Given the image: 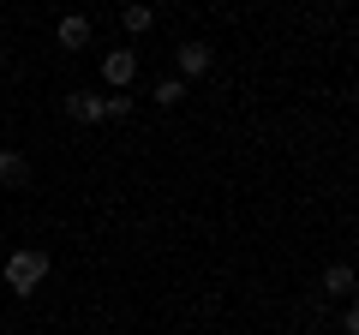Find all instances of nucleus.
<instances>
[{
    "mask_svg": "<svg viewBox=\"0 0 359 335\" xmlns=\"http://www.w3.org/2000/svg\"><path fill=\"white\" fill-rule=\"evenodd\" d=\"M353 294V264H330L323 270V299H347Z\"/></svg>",
    "mask_w": 359,
    "mask_h": 335,
    "instance_id": "423d86ee",
    "label": "nucleus"
},
{
    "mask_svg": "<svg viewBox=\"0 0 359 335\" xmlns=\"http://www.w3.org/2000/svg\"><path fill=\"white\" fill-rule=\"evenodd\" d=\"M150 102H162V108H180V102H186V84H180V78H162V84L150 90Z\"/></svg>",
    "mask_w": 359,
    "mask_h": 335,
    "instance_id": "6e6552de",
    "label": "nucleus"
},
{
    "mask_svg": "<svg viewBox=\"0 0 359 335\" xmlns=\"http://www.w3.org/2000/svg\"><path fill=\"white\" fill-rule=\"evenodd\" d=\"M48 270H54V258L42 252V245H18L13 258H6V287H13L18 299H30L42 282H48Z\"/></svg>",
    "mask_w": 359,
    "mask_h": 335,
    "instance_id": "f257e3e1",
    "label": "nucleus"
},
{
    "mask_svg": "<svg viewBox=\"0 0 359 335\" xmlns=\"http://www.w3.org/2000/svg\"><path fill=\"white\" fill-rule=\"evenodd\" d=\"M66 114L90 126V120H102V96H90V90H72V96H66Z\"/></svg>",
    "mask_w": 359,
    "mask_h": 335,
    "instance_id": "0eeeda50",
    "label": "nucleus"
},
{
    "mask_svg": "<svg viewBox=\"0 0 359 335\" xmlns=\"http://www.w3.org/2000/svg\"><path fill=\"white\" fill-rule=\"evenodd\" d=\"M54 36H60V48H84V42H90V18L84 13H66L60 25H54Z\"/></svg>",
    "mask_w": 359,
    "mask_h": 335,
    "instance_id": "39448f33",
    "label": "nucleus"
},
{
    "mask_svg": "<svg viewBox=\"0 0 359 335\" xmlns=\"http://www.w3.org/2000/svg\"><path fill=\"white\" fill-rule=\"evenodd\" d=\"M174 66H180V84H192V78H204L210 66H216V48H210V42H180L174 48Z\"/></svg>",
    "mask_w": 359,
    "mask_h": 335,
    "instance_id": "f03ea898",
    "label": "nucleus"
},
{
    "mask_svg": "<svg viewBox=\"0 0 359 335\" xmlns=\"http://www.w3.org/2000/svg\"><path fill=\"white\" fill-rule=\"evenodd\" d=\"M102 78L114 90H132V78H138V48H108L102 54Z\"/></svg>",
    "mask_w": 359,
    "mask_h": 335,
    "instance_id": "7ed1b4c3",
    "label": "nucleus"
},
{
    "mask_svg": "<svg viewBox=\"0 0 359 335\" xmlns=\"http://www.w3.org/2000/svg\"><path fill=\"white\" fill-rule=\"evenodd\" d=\"M120 25H126V36H144V30L156 25V13H150V6H126V13H120Z\"/></svg>",
    "mask_w": 359,
    "mask_h": 335,
    "instance_id": "1a4fd4ad",
    "label": "nucleus"
},
{
    "mask_svg": "<svg viewBox=\"0 0 359 335\" xmlns=\"http://www.w3.org/2000/svg\"><path fill=\"white\" fill-rule=\"evenodd\" d=\"M132 114V96L120 90V96H102V120H126Z\"/></svg>",
    "mask_w": 359,
    "mask_h": 335,
    "instance_id": "9d476101",
    "label": "nucleus"
},
{
    "mask_svg": "<svg viewBox=\"0 0 359 335\" xmlns=\"http://www.w3.org/2000/svg\"><path fill=\"white\" fill-rule=\"evenodd\" d=\"M30 186V156L0 144V192H25Z\"/></svg>",
    "mask_w": 359,
    "mask_h": 335,
    "instance_id": "20e7f679",
    "label": "nucleus"
}]
</instances>
